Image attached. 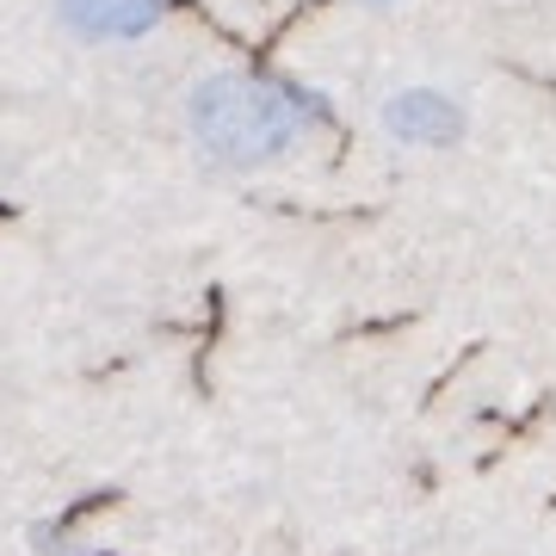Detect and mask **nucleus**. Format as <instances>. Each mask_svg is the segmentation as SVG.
<instances>
[{"label": "nucleus", "instance_id": "f257e3e1", "mask_svg": "<svg viewBox=\"0 0 556 556\" xmlns=\"http://www.w3.org/2000/svg\"><path fill=\"white\" fill-rule=\"evenodd\" d=\"M309 105L291 87H273L260 75H211L192 93V130L211 155L236 161V167H260L278 161L285 149H298L309 130Z\"/></svg>", "mask_w": 556, "mask_h": 556}, {"label": "nucleus", "instance_id": "f03ea898", "mask_svg": "<svg viewBox=\"0 0 556 556\" xmlns=\"http://www.w3.org/2000/svg\"><path fill=\"white\" fill-rule=\"evenodd\" d=\"M383 124H390L402 142H433V149H439V142H457V137H464V112H457L445 93H427V87H415V93L390 100Z\"/></svg>", "mask_w": 556, "mask_h": 556}, {"label": "nucleus", "instance_id": "7ed1b4c3", "mask_svg": "<svg viewBox=\"0 0 556 556\" xmlns=\"http://www.w3.org/2000/svg\"><path fill=\"white\" fill-rule=\"evenodd\" d=\"M62 20L80 38H142L161 20L155 0H62Z\"/></svg>", "mask_w": 556, "mask_h": 556}]
</instances>
